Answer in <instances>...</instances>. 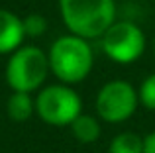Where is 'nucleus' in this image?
<instances>
[{
  "instance_id": "nucleus-11",
  "label": "nucleus",
  "mask_w": 155,
  "mask_h": 153,
  "mask_svg": "<svg viewBox=\"0 0 155 153\" xmlns=\"http://www.w3.org/2000/svg\"><path fill=\"white\" fill-rule=\"evenodd\" d=\"M137 98H140V104H143L147 110H155V73H151L140 84Z\"/></svg>"
},
{
  "instance_id": "nucleus-6",
  "label": "nucleus",
  "mask_w": 155,
  "mask_h": 153,
  "mask_svg": "<svg viewBox=\"0 0 155 153\" xmlns=\"http://www.w3.org/2000/svg\"><path fill=\"white\" fill-rule=\"evenodd\" d=\"M137 104V90L126 80H110L100 88L96 96V112L100 120L110 124H120L132 118Z\"/></svg>"
},
{
  "instance_id": "nucleus-9",
  "label": "nucleus",
  "mask_w": 155,
  "mask_h": 153,
  "mask_svg": "<svg viewBox=\"0 0 155 153\" xmlns=\"http://www.w3.org/2000/svg\"><path fill=\"white\" fill-rule=\"evenodd\" d=\"M73 135H75L77 142L81 143H92L100 138V124L94 116L88 114H81L75 122L71 124Z\"/></svg>"
},
{
  "instance_id": "nucleus-10",
  "label": "nucleus",
  "mask_w": 155,
  "mask_h": 153,
  "mask_svg": "<svg viewBox=\"0 0 155 153\" xmlns=\"http://www.w3.org/2000/svg\"><path fill=\"white\" fill-rule=\"evenodd\" d=\"M108 153H143V138L134 132H122L110 142Z\"/></svg>"
},
{
  "instance_id": "nucleus-12",
  "label": "nucleus",
  "mask_w": 155,
  "mask_h": 153,
  "mask_svg": "<svg viewBox=\"0 0 155 153\" xmlns=\"http://www.w3.org/2000/svg\"><path fill=\"white\" fill-rule=\"evenodd\" d=\"M24 30H26V37H39L45 34L47 30V20L41 14H30L24 18Z\"/></svg>"
},
{
  "instance_id": "nucleus-8",
  "label": "nucleus",
  "mask_w": 155,
  "mask_h": 153,
  "mask_svg": "<svg viewBox=\"0 0 155 153\" xmlns=\"http://www.w3.org/2000/svg\"><path fill=\"white\" fill-rule=\"evenodd\" d=\"M35 110V102L30 92H12L6 102V112L14 122H28Z\"/></svg>"
},
{
  "instance_id": "nucleus-7",
  "label": "nucleus",
  "mask_w": 155,
  "mask_h": 153,
  "mask_svg": "<svg viewBox=\"0 0 155 153\" xmlns=\"http://www.w3.org/2000/svg\"><path fill=\"white\" fill-rule=\"evenodd\" d=\"M24 37V20L14 12L0 8V55L14 53L18 47H22Z\"/></svg>"
},
{
  "instance_id": "nucleus-5",
  "label": "nucleus",
  "mask_w": 155,
  "mask_h": 153,
  "mask_svg": "<svg viewBox=\"0 0 155 153\" xmlns=\"http://www.w3.org/2000/svg\"><path fill=\"white\" fill-rule=\"evenodd\" d=\"M102 49L112 61L130 65L145 51V35L134 22H114L102 35Z\"/></svg>"
},
{
  "instance_id": "nucleus-1",
  "label": "nucleus",
  "mask_w": 155,
  "mask_h": 153,
  "mask_svg": "<svg viewBox=\"0 0 155 153\" xmlns=\"http://www.w3.org/2000/svg\"><path fill=\"white\" fill-rule=\"evenodd\" d=\"M59 12L71 34L94 39L114 24L116 4L114 0H59Z\"/></svg>"
},
{
  "instance_id": "nucleus-2",
  "label": "nucleus",
  "mask_w": 155,
  "mask_h": 153,
  "mask_svg": "<svg viewBox=\"0 0 155 153\" xmlns=\"http://www.w3.org/2000/svg\"><path fill=\"white\" fill-rule=\"evenodd\" d=\"M49 69L63 84H75L88 76L94 65L92 47L75 34L61 35L49 49Z\"/></svg>"
},
{
  "instance_id": "nucleus-4",
  "label": "nucleus",
  "mask_w": 155,
  "mask_h": 153,
  "mask_svg": "<svg viewBox=\"0 0 155 153\" xmlns=\"http://www.w3.org/2000/svg\"><path fill=\"white\" fill-rule=\"evenodd\" d=\"M83 100L69 84H49L35 98V112L49 126H71L83 114Z\"/></svg>"
},
{
  "instance_id": "nucleus-3",
  "label": "nucleus",
  "mask_w": 155,
  "mask_h": 153,
  "mask_svg": "<svg viewBox=\"0 0 155 153\" xmlns=\"http://www.w3.org/2000/svg\"><path fill=\"white\" fill-rule=\"evenodd\" d=\"M49 57L35 45H24L12 53L6 65V83L14 92H31L45 83Z\"/></svg>"
},
{
  "instance_id": "nucleus-13",
  "label": "nucleus",
  "mask_w": 155,
  "mask_h": 153,
  "mask_svg": "<svg viewBox=\"0 0 155 153\" xmlns=\"http://www.w3.org/2000/svg\"><path fill=\"white\" fill-rule=\"evenodd\" d=\"M143 153H155V132L143 138Z\"/></svg>"
}]
</instances>
